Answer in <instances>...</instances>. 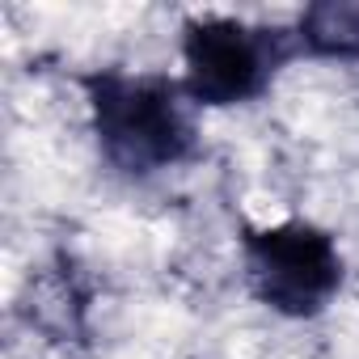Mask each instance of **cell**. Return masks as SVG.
Here are the masks:
<instances>
[{
    "label": "cell",
    "mask_w": 359,
    "mask_h": 359,
    "mask_svg": "<svg viewBox=\"0 0 359 359\" xmlns=\"http://www.w3.org/2000/svg\"><path fill=\"white\" fill-rule=\"evenodd\" d=\"M237 250L250 300L283 321L321 317L346 283V258L338 237L300 216L275 224H245Z\"/></svg>",
    "instance_id": "3957f363"
},
{
    "label": "cell",
    "mask_w": 359,
    "mask_h": 359,
    "mask_svg": "<svg viewBox=\"0 0 359 359\" xmlns=\"http://www.w3.org/2000/svg\"><path fill=\"white\" fill-rule=\"evenodd\" d=\"M304 60H330V64H359V5L325 0V5L300 9L292 22Z\"/></svg>",
    "instance_id": "277c9868"
},
{
    "label": "cell",
    "mask_w": 359,
    "mask_h": 359,
    "mask_svg": "<svg viewBox=\"0 0 359 359\" xmlns=\"http://www.w3.org/2000/svg\"><path fill=\"white\" fill-rule=\"evenodd\" d=\"M81 93L93 148L123 182H152L199 156V106L182 76L110 64L81 72Z\"/></svg>",
    "instance_id": "6da1fadb"
},
{
    "label": "cell",
    "mask_w": 359,
    "mask_h": 359,
    "mask_svg": "<svg viewBox=\"0 0 359 359\" xmlns=\"http://www.w3.org/2000/svg\"><path fill=\"white\" fill-rule=\"evenodd\" d=\"M182 89L199 110H233L262 102L287 64L304 60L296 26L245 22L229 13H191L177 34Z\"/></svg>",
    "instance_id": "7a4b0ae2"
}]
</instances>
